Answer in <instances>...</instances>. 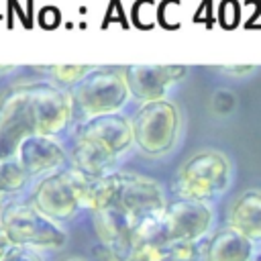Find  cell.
I'll list each match as a JSON object with an SVG mask.
<instances>
[{"mask_svg": "<svg viewBox=\"0 0 261 261\" xmlns=\"http://www.w3.org/2000/svg\"><path fill=\"white\" fill-rule=\"evenodd\" d=\"M73 114V98L49 84L16 88L0 104V163L35 135H57Z\"/></svg>", "mask_w": 261, "mask_h": 261, "instance_id": "cell-1", "label": "cell"}, {"mask_svg": "<svg viewBox=\"0 0 261 261\" xmlns=\"http://www.w3.org/2000/svg\"><path fill=\"white\" fill-rule=\"evenodd\" d=\"M135 147L130 118L106 114L86 118L73 133L69 165L90 177H102L116 171V165Z\"/></svg>", "mask_w": 261, "mask_h": 261, "instance_id": "cell-2", "label": "cell"}, {"mask_svg": "<svg viewBox=\"0 0 261 261\" xmlns=\"http://www.w3.org/2000/svg\"><path fill=\"white\" fill-rule=\"evenodd\" d=\"M234 179V165L228 153L216 147H204L184 159L175 173L173 190L177 198L214 202L224 196Z\"/></svg>", "mask_w": 261, "mask_h": 261, "instance_id": "cell-3", "label": "cell"}, {"mask_svg": "<svg viewBox=\"0 0 261 261\" xmlns=\"http://www.w3.org/2000/svg\"><path fill=\"white\" fill-rule=\"evenodd\" d=\"M0 230L14 247L55 253L67 245L65 224L43 214L29 200H8L0 208Z\"/></svg>", "mask_w": 261, "mask_h": 261, "instance_id": "cell-4", "label": "cell"}, {"mask_svg": "<svg viewBox=\"0 0 261 261\" xmlns=\"http://www.w3.org/2000/svg\"><path fill=\"white\" fill-rule=\"evenodd\" d=\"M90 181V175L65 165L37 179L31 188L29 202H33L49 218L65 224L86 210Z\"/></svg>", "mask_w": 261, "mask_h": 261, "instance_id": "cell-5", "label": "cell"}, {"mask_svg": "<svg viewBox=\"0 0 261 261\" xmlns=\"http://www.w3.org/2000/svg\"><path fill=\"white\" fill-rule=\"evenodd\" d=\"M135 147L151 159L169 155L181 139L184 116L175 102L163 98L143 102L130 118Z\"/></svg>", "mask_w": 261, "mask_h": 261, "instance_id": "cell-6", "label": "cell"}, {"mask_svg": "<svg viewBox=\"0 0 261 261\" xmlns=\"http://www.w3.org/2000/svg\"><path fill=\"white\" fill-rule=\"evenodd\" d=\"M216 228V210L210 202L188 198L169 200L163 214L147 220L139 234H155L163 241L175 243H204Z\"/></svg>", "mask_w": 261, "mask_h": 261, "instance_id": "cell-7", "label": "cell"}, {"mask_svg": "<svg viewBox=\"0 0 261 261\" xmlns=\"http://www.w3.org/2000/svg\"><path fill=\"white\" fill-rule=\"evenodd\" d=\"M126 75L114 69H94L75 88L73 102L86 114V118L118 114L128 100Z\"/></svg>", "mask_w": 261, "mask_h": 261, "instance_id": "cell-8", "label": "cell"}, {"mask_svg": "<svg viewBox=\"0 0 261 261\" xmlns=\"http://www.w3.org/2000/svg\"><path fill=\"white\" fill-rule=\"evenodd\" d=\"M14 159L20 163L27 175L37 181L43 175L65 167V161H69V151L53 135H35L22 141Z\"/></svg>", "mask_w": 261, "mask_h": 261, "instance_id": "cell-9", "label": "cell"}, {"mask_svg": "<svg viewBox=\"0 0 261 261\" xmlns=\"http://www.w3.org/2000/svg\"><path fill=\"white\" fill-rule=\"evenodd\" d=\"M188 73L186 65H130L124 75L133 96L143 102L163 100Z\"/></svg>", "mask_w": 261, "mask_h": 261, "instance_id": "cell-10", "label": "cell"}, {"mask_svg": "<svg viewBox=\"0 0 261 261\" xmlns=\"http://www.w3.org/2000/svg\"><path fill=\"white\" fill-rule=\"evenodd\" d=\"M259 245L228 224L216 226L202 243V261H253Z\"/></svg>", "mask_w": 261, "mask_h": 261, "instance_id": "cell-11", "label": "cell"}, {"mask_svg": "<svg viewBox=\"0 0 261 261\" xmlns=\"http://www.w3.org/2000/svg\"><path fill=\"white\" fill-rule=\"evenodd\" d=\"M226 224L261 245V188L239 192L226 208Z\"/></svg>", "mask_w": 261, "mask_h": 261, "instance_id": "cell-12", "label": "cell"}, {"mask_svg": "<svg viewBox=\"0 0 261 261\" xmlns=\"http://www.w3.org/2000/svg\"><path fill=\"white\" fill-rule=\"evenodd\" d=\"M88 73H90V67H86V65H57V67H53V75L65 84H80Z\"/></svg>", "mask_w": 261, "mask_h": 261, "instance_id": "cell-13", "label": "cell"}, {"mask_svg": "<svg viewBox=\"0 0 261 261\" xmlns=\"http://www.w3.org/2000/svg\"><path fill=\"white\" fill-rule=\"evenodd\" d=\"M237 106V100H234V94L228 92V90H218L214 92L212 96V102H210V108L216 116H228Z\"/></svg>", "mask_w": 261, "mask_h": 261, "instance_id": "cell-14", "label": "cell"}, {"mask_svg": "<svg viewBox=\"0 0 261 261\" xmlns=\"http://www.w3.org/2000/svg\"><path fill=\"white\" fill-rule=\"evenodd\" d=\"M6 261H49V257H47V253H41V251H35V249L12 247Z\"/></svg>", "mask_w": 261, "mask_h": 261, "instance_id": "cell-15", "label": "cell"}, {"mask_svg": "<svg viewBox=\"0 0 261 261\" xmlns=\"http://www.w3.org/2000/svg\"><path fill=\"white\" fill-rule=\"evenodd\" d=\"M214 69L224 73V75H230V77H247V75L257 71V65H251V63H243V65L228 63V65H216Z\"/></svg>", "mask_w": 261, "mask_h": 261, "instance_id": "cell-16", "label": "cell"}, {"mask_svg": "<svg viewBox=\"0 0 261 261\" xmlns=\"http://www.w3.org/2000/svg\"><path fill=\"white\" fill-rule=\"evenodd\" d=\"M12 247H14V245H12V243H10V241L4 237V232L0 230V261H6L8 253L12 251Z\"/></svg>", "mask_w": 261, "mask_h": 261, "instance_id": "cell-17", "label": "cell"}, {"mask_svg": "<svg viewBox=\"0 0 261 261\" xmlns=\"http://www.w3.org/2000/svg\"><path fill=\"white\" fill-rule=\"evenodd\" d=\"M61 261H88V259H86V257H80V255H71V257L61 259Z\"/></svg>", "mask_w": 261, "mask_h": 261, "instance_id": "cell-18", "label": "cell"}, {"mask_svg": "<svg viewBox=\"0 0 261 261\" xmlns=\"http://www.w3.org/2000/svg\"><path fill=\"white\" fill-rule=\"evenodd\" d=\"M253 261H261V249L255 253V257H253Z\"/></svg>", "mask_w": 261, "mask_h": 261, "instance_id": "cell-19", "label": "cell"}, {"mask_svg": "<svg viewBox=\"0 0 261 261\" xmlns=\"http://www.w3.org/2000/svg\"><path fill=\"white\" fill-rule=\"evenodd\" d=\"M4 202H8V200H6V198H4V196H2V194H0V208H2V206H4Z\"/></svg>", "mask_w": 261, "mask_h": 261, "instance_id": "cell-20", "label": "cell"}]
</instances>
